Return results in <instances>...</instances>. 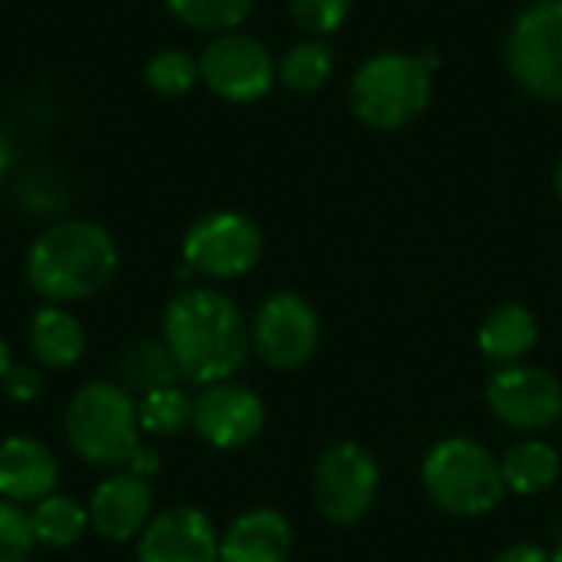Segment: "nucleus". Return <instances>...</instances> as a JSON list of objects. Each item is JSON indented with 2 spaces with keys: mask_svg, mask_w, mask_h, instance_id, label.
Listing matches in <instances>:
<instances>
[{
  "mask_svg": "<svg viewBox=\"0 0 562 562\" xmlns=\"http://www.w3.org/2000/svg\"><path fill=\"white\" fill-rule=\"evenodd\" d=\"M161 342L168 346L181 379L198 385L231 382L254 352L250 323L240 306L207 286H191L168 300Z\"/></svg>",
  "mask_w": 562,
  "mask_h": 562,
  "instance_id": "nucleus-1",
  "label": "nucleus"
},
{
  "mask_svg": "<svg viewBox=\"0 0 562 562\" xmlns=\"http://www.w3.org/2000/svg\"><path fill=\"white\" fill-rule=\"evenodd\" d=\"M119 270L112 234L92 221H59L26 250V283L46 303L95 296Z\"/></svg>",
  "mask_w": 562,
  "mask_h": 562,
  "instance_id": "nucleus-2",
  "label": "nucleus"
},
{
  "mask_svg": "<svg viewBox=\"0 0 562 562\" xmlns=\"http://www.w3.org/2000/svg\"><path fill=\"white\" fill-rule=\"evenodd\" d=\"M435 66H438L435 53L412 56V53L389 49L369 56L349 82V105L356 119L379 132H395L412 125L431 105Z\"/></svg>",
  "mask_w": 562,
  "mask_h": 562,
  "instance_id": "nucleus-3",
  "label": "nucleus"
},
{
  "mask_svg": "<svg viewBox=\"0 0 562 562\" xmlns=\"http://www.w3.org/2000/svg\"><path fill=\"white\" fill-rule=\"evenodd\" d=\"M66 441L95 468H128L142 448L138 402L119 382H86L66 405Z\"/></svg>",
  "mask_w": 562,
  "mask_h": 562,
  "instance_id": "nucleus-4",
  "label": "nucleus"
},
{
  "mask_svg": "<svg viewBox=\"0 0 562 562\" xmlns=\"http://www.w3.org/2000/svg\"><path fill=\"white\" fill-rule=\"evenodd\" d=\"M422 484L431 504L451 517H487L504 497L507 484L501 474V458L474 438H445L422 461Z\"/></svg>",
  "mask_w": 562,
  "mask_h": 562,
  "instance_id": "nucleus-5",
  "label": "nucleus"
},
{
  "mask_svg": "<svg viewBox=\"0 0 562 562\" xmlns=\"http://www.w3.org/2000/svg\"><path fill=\"white\" fill-rule=\"evenodd\" d=\"M504 59L524 92L562 102V0H533L517 13Z\"/></svg>",
  "mask_w": 562,
  "mask_h": 562,
  "instance_id": "nucleus-6",
  "label": "nucleus"
},
{
  "mask_svg": "<svg viewBox=\"0 0 562 562\" xmlns=\"http://www.w3.org/2000/svg\"><path fill=\"white\" fill-rule=\"evenodd\" d=\"M382 471L375 454L359 441L329 445L313 468V504L323 520L352 527L375 507Z\"/></svg>",
  "mask_w": 562,
  "mask_h": 562,
  "instance_id": "nucleus-7",
  "label": "nucleus"
},
{
  "mask_svg": "<svg viewBox=\"0 0 562 562\" xmlns=\"http://www.w3.org/2000/svg\"><path fill=\"white\" fill-rule=\"evenodd\" d=\"M260 254H263L260 227L237 211H214L198 217L181 240L184 267L211 280H237L250 273Z\"/></svg>",
  "mask_w": 562,
  "mask_h": 562,
  "instance_id": "nucleus-8",
  "label": "nucleus"
},
{
  "mask_svg": "<svg viewBox=\"0 0 562 562\" xmlns=\"http://www.w3.org/2000/svg\"><path fill=\"white\" fill-rule=\"evenodd\" d=\"M250 346L277 372L303 369L319 349V316L300 293H270L254 313Z\"/></svg>",
  "mask_w": 562,
  "mask_h": 562,
  "instance_id": "nucleus-9",
  "label": "nucleus"
},
{
  "mask_svg": "<svg viewBox=\"0 0 562 562\" xmlns=\"http://www.w3.org/2000/svg\"><path fill=\"white\" fill-rule=\"evenodd\" d=\"M487 408L520 435H540L562 418V382L540 366H504L484 389Z\"/></svg>",
  "mask_w": 562,
  "mask_h": 562,
  "instance_id": "nucleus-10",
  "label": "nucleus"
},
{
  "mask_svg": "<svg viewBox=\"0 0 562 562\" xmlns=\"http://www.w3.org/2000/svg\"><path fill=\"white\" fill-rule=\"evenodd\" d=\"M201 79L227 102H257L273 89L277 63L270 49L240 30L214 36L201 53Z\"/></svg>",
  "mask_w": 562,
  "mask_h": 562,
  "instance_id": "nucleus-11",
  "label": "nucleus"
},
{
  "mask_svg": "<svg viewBox=\"0 0 562 562\" xmlns=\"http://www.w3.org/2000/svg\"><path fill=\"white\" fill-rule=\"evenodd\" d=\"M267 425V408L260 395L240 382H217L204 385L201 395L191 402V428L201 441L217 451H237L260 438Z\"/></svg>",
  "mask_w": 562,
  "mask_h": 562,
  "instance_id": "nucleus-12",
  "label": "nucleus"
},
{
  "mask_svg": "<svg viewBox=\"0 0 562 562\" xmlns=\"http://www.w3.org/2000/svg\"><path fill=\"white\" fill-rule=\"evenodd\" d=\"M138 562H221V537L198 507H168L138 537Z\"/></svg>",
  "mask_w": 562,
  "mask_h": 562,
  "instance_id": "nucleus-13",
  "label": "nucleus"
},
{
  "mask_svg": "<svg viewBox=\"0 0 562 562\" xmlns=\"http://www.w3.org/2000/svg\"><path fill=\"white\" fill-rule=\"evenodd\" d=\"M155 494L145 477H135L132 471H119L105 477L92 497H89V530L109 543H128L138 540L142 530L151 520Z\"/></svg>",
  "mask_w": 562,
  "mask_h": 562,
  "instance_id": "nucleus-14",
  "label": "nucleus"
},
{
  "mask_svg": "<svg viewBox=\"0 0 562 562\" xmlns=\"http://www.w3.org/2000/svg\"><path fill=\"white\" fill-rule=\"evenodd\" d=\"M59 464L49 445L30 435H10L0 441V501L16 507L40 504L56 494Z\"/></svg>",
  "mask_w": 562,
  "mask_h": 562,
  "instance_id": "nucleus-15",
  "label": "nucleus"
},
{
  "mask_svg": "<svg viewBox=\"0 0 562 562\" xmlns=\"http://www.w3.org/2000/svg\"><path fill=\"white\" fill-rule=\"evenodd\" d=\"M293 527L273 507L240 514L221 537V562H290Z\"/></svg>",
  "mask_w": 562,
  "mask_h": 562,
  "instance_id": "nucleus-16",
  "label": "nucleus"
},
{
  "mask_svg": "<svg viewBox=\"0 0 562 562\" xmlns=\"http://www.w3.org/2000/svg\"><path fill=\"white\" fill-rule=\"evenodd\" d=\"M540 342V323L530 306L524 303H501L491 310L477 329V349L494 366H517L524 362L533 346Z\"/></svg>",
  "mask_w": 562,
  "mask_h": 562,
  "instance_id": "nucleus-17",
  "label": "nucleus"
},
{
  "mask_svg": "<svg viewBox=\"0 0 562 562\" xmlns=\"http://www.w3.org/2000/svg\"><path fill=\"white\" fill-rule=\"evenodd\" d=\"M30 352L40 366L46 369H69L82 359L86 349V333L79 326V319L59 306V303H46L33 313L30 319V333H26Z\"/></svg>",
  "mask_w": 562,
  "mask_h": 562,
  "instance_id": "nucleus-18",
  "label": "nucleus"
},
{
  "mask_svg": "<svg viewBox=\"0 0 562 562\" xmlns=\"http://www.w3.org/2000/svg\"><path fill=\"white\" fill-rule=\"evenodd\" d=\"M501 474H504L507 494L537 497V494H547L560 481L562 458L550 441L527 435L524 441H517L504 451Z\"/></svg>",
  "mask_w": 562,
  "mask_h": 562,
  "instance_id": "nucleus-19",
  "label": "nucleus"
},
{
  "mask_svg": "<svg viewBox=\"0 0 562 562\" xmlns=\"http://www.w3.org/2000/svg\"><path fill=\"white\" fill-rule=\"evenodd\" d=\"M30 527H33L36 543L53 547V550H66V547L79 543L82 533L89 530V510L82 504H76L72 497L49 494L46 501L33 504Z\"/></svg>",
  "mask_w": 562,
  "mask_h": 562,
  "instance_id": "nucleus-20",
  "label": "nucleus"
},
{
  "mask_svg": "<svg viewBox=\"0 0 562 562\" xmlns=\"http://www.w3.org/2000/svg\"><path fill=\"white\" fill-rule=\"evenodd\" d=\"M333 66H336V59H333L329 43H323V40H306V43H296V46L286 49V56H283L280 66H277V79H280L290 92L310 95V92H316V89H323V86L329 82Z\"/></svg>",
  "mask_w": 562,
  "mask_h": 562,
  "instance_id": "nucleus-21",
  "label": "nucleus"
},
{
  "mask_svg": "<svg viewBox=\"0 0 562 562\" xmlns=\"http://www.w3.org/2000/svg\"><path fill=\"white\" fill-rule=\"evenodd\" d=\"M122 375H125V389L128 392L138 389L142 395L151 389L178 385V379H181V372L161 339H142L138 346H132L122 362Z\"/></svg>",
  "mask_w": 562,
  "mask_h": 562,
  "instance_id": "nucleus-22",
  "label": "nucleus"
},
{
  "mask_svg": "<svg viewBox=\"0 0 562 562\" xmlns=\"http://www.w3.org/2000/svg\"><path fill=\"white\" fill-rule=\"evenodd\" d=\"M191 402L178 385H165V389H151L138 398V425L142 435H155V438H171L178 431H184L191 425Z\"/></svg>",
  "mask_w": 562,
  "mask_h": 562,
  "instance_id": "nucleus-23",
  "label": "nucleus"
},
{
  "mask_svg": "<svg viewBox=\"0 0 562 562\" xmlns=\"http://www.w3.org/2000/svg\"><path fill=\"white\" fill-rule=\"evenodd\" d=\"M165 3L191 30L217 33V36L237 30L254 10V0H165Z\"/></svg>",
  "mask_w": 562,
  "mask_h": 562,
  "instance_id": "nucleus-24",
  "label": "nucleus"
},
{
  "mask_svg": "<svg viewBox=\"0 0 562 562\" xmlns=\"http://www.w3.org/2000/svg\"><path fill=\"white\" fill-rule=\"evenodd\" d=\"M201 79V63L184 49H161L145 63V86L158 95H184Z\"/></svg>",
  "mask_w": 562,
  "mask_h": 562,
  "instance_id": "nucleus-25",
  "label": "nucleus"
},
{
  "mask_svg": "<svg viewBox=\"0 0 562 562\" xmlns=\"http://www.w3.org/2000/svg\"><path fill=\"white\" fill-rule=\"evenodd\" d=\"M36 547L30 514L10 501H0V562H26Z\"/></svg>",
  "mask_w": 562,
  "mask_h": 562,
  "instance_id": "nucleus-26",
  "label": "nucleus"
},
{
  "mask_svg": "<svg viewBox=\"0 0 562 562\" xmlns=\"http://www.w3.org/2000/svg\"><path fill=\"white\" fill-rule=\"evenodd\" d=\"M286 3H290L293 20L316 36L336 33L349 20V10H352V0H286Z\"/></svg>",
  "mask_w": 562,
  "mask_h": 562,
  "instance_id": "nucleus-27",
  "label": "nucleus"
},
{
  "mask_svg": "<svg viewBox=\"0 0 562 562\" xmlns=\"http://www.w3.org/2000/svg\"><path fill=\"white\" fill-rule=\"evenodd\" d=\"M3 392H7V398L10 402H16V405H30V402H36L40 398V392H43V379H40V372L36 369H30V366H13L10 372H7V379H3V385H0Z\"/></svg>",
  "mask_w": 562,
  "mask_h": 562,
  "instance_id": "nucleus-28",
  "label": "nucleus"
},
{
  "mask_svg": "<svg viewBox=\"0 0 562 562\" xmlns=\"http://www.w3.org/2000/svg\"><path fill=\"white\" fill-rule=\"evenodd\" d=\"M494 562H553V553H547L537 543H514V547L501 550Z\"/></svg>",
  "mask_w": 562,
  "mask_h": 562,
  "instance_id": "nucleus-29",
  "label": "nucleus"
},
{
  "mask_svg": "<svg viewBox=\"0 0 562 562\" xmlns=\"http://www.w3.org/2000/svg\"><path fill=\"white\" fill-rule=\"evenodd\" d=\"M125 471H132L135 477H145V481H148V477L158 471V454H155L151 448H145V445H142V448L135 451V458L128 461V468H125Z\"/></svg>",
  "mask_w": 562,
  "mask_h": 562,
  "instance_id": "nucleus-30",
  "label": "nucleus"
},
{
  "mask_svg": "<svg viewBox=\"0 0 562 562\" xmlns=\"http://www.w3.org/2000/svg\"><path fill=\"white\" fill-rule=\"evenodd\" d=\"M10 161H13V148H10V138H7L3 128H0V181H3V175L10 171Z\"/></svg>",
  "mask_w": 562,
  "mask_h": 562,
  "instance_id": "nucleus-31",
  "label": "nucleus"
},
{
  "mask_svg": "<svg viewBox=\"0 0 562 562\" xmlns=\"http://www.w3.org/2000/svg\"><path fill=\"white\" fill-rule=\"evenodd\" d=\"M13 369V359H10V346H7V339L0 336V385H3V379H7V372Z\"/></svg>",
  "mask_w": 562,
  "mask_h": 562,
  "instance_id": "nucleus-32",
  "label": "nucleus"
},
{
  "mask_svg": "<svg viewBox=\"0 0 562 562\" xmlns=\"http://www.w3.org/2000/svg\"><path fill=\"white\" fill-rule=\"evenodd\" d=\"M553 191H557V198L562 201V158L557 161V171H553Z\"/></svg>",
  "mask_w": 562,
  "mask_h": 562,
  "instance_id": "nucleus-33",
  "label": "nucleus"
},
{
  "mask_svg": "<svg viewBox=\"0 0 562 562\" xmlns=\"http://www.w3.org/2000/svg\"><path fill=\"white\" fill-rule=\"evenodd\" d=\"M553 562H562V543L557 547V553H553Z\"/></svg>",
  "mask_w": 562,
  "mask_h": 562,
  "instance_id": "nucleus-34",
  "label": "nucleus"
}]
</instances>
